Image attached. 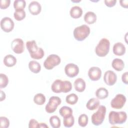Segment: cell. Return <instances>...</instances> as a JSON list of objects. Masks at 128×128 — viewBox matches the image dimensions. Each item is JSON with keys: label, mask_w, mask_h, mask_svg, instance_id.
I'll list each match as a JSON object with an SVG mask.
<instances>
[{"label": "cell", "mask_w": 128, "mask_h": 128, "mask_svg": "<svg viewBox=\"0 0 128 128\" xmlns=\"http://www.w3.org/2000/svg\"><path fill=\"white\" fill-rule=\"evenodd\" d=\"M26 47L32 58L35 60H40L44 57V50L38 46L35 40L26 42Z\"/></svg>", "instance_id": "cell-1"}, {"label": "cell", "mask_w": 128, "mask_h": 128, "mask_svg": "<svg viewBox=\"0 0 128 128\" xmlns=\"http://www.w3.org/2000/svg\"><path fill=\"white\" fill-rule=\"evenodd\" d=\"M127 119V114L126 112L110 111L108 114V121L112 125L122 124Z\"/></svg>", "instance_id": "cell-2"}, {"label": "cell", "mask_w": 128, "mask_h": 128, "mask_svg": "<svg viewBox=\"0 0 128 128\" xmlns=\"http://www.w3.org/2000/svg\"><path fill=\"white\" fill-rule=\"evenodd\" d=\"M110 42L106 38H102L95 48L96 54L100 57H104L106 56L110 50Z\"/></svg>", "instance_id": "cell-3"}, {"label": "cell", "mask_w": 128, "mask_h": 128, "mask_svg": "<svg viewBox=\"0 0 128 128\" xmlns=\"http://www.w3.org/2000/svg\"><path fill=\"white\" fill-rule=\"evenodd\" d=\"M90 32V27L86 24H82L77 26L74 29L73 34L76 40L78 41H82L88 36Z\"/></svg>", "instance_id": "cell-4"}, {"label": "cell", "mask_w": 128, "mask_h": 128, "mask_svg": "<svg viewBox=\"0 0 128 128\" xmlns=\"http://www.w3.org/2000/svg\"><path fill=\"white\" fill-rule=\"evenodd\" d=\"M106 110L104 106H98L97 111L94 113L91 117L92 122L94 125L98 126L103 122L106 114Z\"/></svg>", "instance_id": "cell-5"}, {"label": "cell", "mask_w": 128, "mask_h": 128, "mask_svg": "<svg viewBox=\"0 0 128 128\" xmlns=\"http://www.w3.org/2000/svg\"><path fill=\"white\" fill-rule=\"evenodd\" d=\"M61 62L60 57L56 54L49 55L44 62V68L48 70H52L54 66H58Z\"/></svg>", "instance_id": "cell-6"}, {"label": "cell", "mask_w": 128, "mask_h": 128, "mask_svg": "<svg viewBox=\"0 0 128 128\" xmlns=\"http://www.w3.org/2000/svg\"><path fill=\"white\" fill-rule=\"evenodd\" d=\"M61 99L59 97L56 96H51L49 99L48 103L46 106V111L49 114L54 112L58 106L61 104Z\"/></svg>", "instance_id": "cell-7"}, {"label": "cell", "mask_w": 128, "mask_h": 128, "mask_svg": "<svg viewBox=\"0 0 128 128\" xmlns=\"http://www.w3.org/2000/svg\"><path fill=\"white\" fill-rule=\"evenodd\" d=\"M126 100V96L121 94H118L111 100L110 106L115 109H121L124 105Z\"/></svg>", "instance_id": "cell-8"}, {"label": "cell", "mask_w": 128, "mask_h": 128, "mask_svg": "<svg viewBox=\"0 0 128 128\" xmlns=\"http://www.w3.org/2000/svg\"><path fill=\"white\" fill-rule=\"evenodd\" d=\"M14 21L8 17L3 18L0 20V28L6 32H10L14 28Z\"/></svg>", "instance_id": "cell-9"}, {"label": "cell", "mask_w": 128, "mask_h": 128, "mask_svg": "<svg viewBox=\"0 0 128 128\" xmlns=\"http://www.w3.org/2000/svg\"><path fill=\"white\" fill-rule=\"evenodd\" d=\"M11 48L14 52L17 54H20L24 50V43L22 39L16 38L14 39L11 43Z\"/></svg>", "instance_id": "cell-10"}, {"label": "cell", "mask_w": 128, "mask_h": 128, "mask_svg": "<svg viewBox=\"0 0 128 128\" xmlns=\"http://www.w3.org/2000/svg\"><path fill=\"white\" fill-rule=\"evenodd\" d=\"M64 72L68 76L74 78L78 74L79 68L77 65L73 63H70L65 66Z\"/></svg>", "instance_id": "cell-11"}, {"label": "cell", "mask_w": 128, "mask_h": 128, "mask_svg": "<svg viewBox=\"0 0 128 128\" xmlns=\"http://www.w3.org/2000/svg\"><path fill=\"white\" fill-rule=\"evenodd\" d=\"M117 76L114 72L108 70L105 72L104 76V80L106 84L111 86L115 84L116 82Z\"/></svg>", "instance_id": "cell-12"}, {"label": "cell", "mask_w": 128, "mask_h": 128, "mask_svg": "<svg viewBox=\"0 0 128 128\" xmlns=\"http://www.w3.org/2000/svg\"><path fill=\"white\" fill-rule=\"evenodd\" d=\"M102 70L98 67H91L88 71L89 78L92 81L98 80L101 77Z\"/></svg>", "instance_id": "cell-13"}, {"label": "cell", "mask_w": 128, "mask_h": 128, "mask_svg": "<svg viewBox=\"0 0 128 128\" xmlns=\"http://www.w3.org/2000/svg\"><path fill=\"white\" fill-rule=\"evenodd\" d=\"M28 10L32 14L38 15L41 12L42 6L38 2L32 1L28 5Z\"/></svg>", "instance_id": "cell-14"}, {"label": "cell", "mask_w": 128, "mask_h": 128, "mask_svg": "<svg viewBox=\"0 0 128 128\" xmlns=\"http://www.w3.org/2000/svg\"><path fill=\"white\" fill-rule=\"evenodd\" d=\"M113 53L118 56H121L124 55L126 51V48L124 44L120 42L114 44L113 46L112 49Z\"/></svg>", "instance_id": "cell-15"}, {"label": "cell", "mask_w": 128, "mask_h": 128, "mask_svg": "<svg viewBox=\"0 0 128 128\" xmlns=\"http://www.w3.org/2000/svg\"><path fill=\"white\" fill-rule=\"evenodd\" d=\"M74 87L76 90L78 92H82L86 88V82L82 78H78L74 82Z\"/></svg>", "instance_id": "cell-16"}, {"label": "cell", "mask_w": 128, "mask_h": 128, "mask_svg": "<svg viewBox=\"0 0 128 128\" xmlns=\"http://www.w3.org/2000/svg\"><path fill=\"white\" fill-rule=\"evenodd\" d=\"M63 87V81L58 79L55 80L51 86L52 91L55 93L62 92Z\"/></svg>", "instance_id": "cell-17"}, {"label": "cell", "mask_w": 128, "mask_h": 128, "mask_svg": "<svg viewBox=\"0 0 128 128\" xmlns=\"http://www.w3.org/2000/svg\"><path fill=\"white\" fill-rule=\"evenodd\" d=\"M3 62L6 66L12 67L16 64V59L13 55L8 54L4 57Z\"/></svg>", "instance_id": "cell-18"}, {"label": "cell", "mask_w": 128, "mask_h": 128, "mask_svg": "<svg viewBox=\"0 0 128 128\" xmlns=\"http://www.w3.org/2000/svg\"><path fill=\"white\" fill-rule=\"evenodd\" d=\"M70 14L72 18H78L82 16V8L78 6H74L70 8Z\"/></svg>", "instance_id": "cell-19"}, {"label": "cell", "mask_w": 128, "mask_h": 128, "mask_svg": "<svg viewBox=\"0 0 128 128\" xmlns=\"http://www.w3.org/2000/svg\"><path fill=\"white\" fill-rule=\"evenodd\" d=\"M112 66L116 70L122 71L124 67V63L122 59L116 58L113 60L112 63Z\"/></svg>", "instance_id": "cell-20"}, {"label": "cell", "mask_w": 128, "mask_h": 128, "mask_svg": "<svg viewBox=\"0 0 128 128\" xmlns=\"http://www.w3.org/2000/svg\"><path fill=\"white\" fill-rule=\"evenodd\" d=\"M100 100L95 98H91L88 100L86 104V108L90 110H93L97 108L100 106Z\"/></svg>", "instance_id": "cell-21"}, {"label": "cell", "mask_w": 128, "mask_h": 128, "mask_svg": "<svg viewBox=\"0 0 128 128\" xmlns=\"http://www.w3.org/2000/svg\"><path fill=\"white\" fill-rule=\"evenodd\" d=\"M84 20L88 24H93L96 20V16L92 12H88L84 16Z\"/></svg>", "instance_id": "cell-22"}, {"label": "cell", "mask_w": 128, "mask_h": 128, "mask_svg": "<svg viewBox=\"0 0 128 128\" xmlns=\"http://www.w3.org/2000/svg\"><path fill=\"white\" fill-rule=\"evenodd\" d=\"M28 68L33 73L38 74L41 70V66L38 62L36 60H31L28 63Z\"/></svg>", "instance_id": "cell-23"}, {"label": "cell", "mask_w": 128, "mask_h": 128, "mask_svg": "<svg viewBox=\"0 0 128 128\" xmlns=\"http://www.w3.org/2000/svg\"><path fill=\"white\" fill-rule=\"evenodd\" d=\"M96 97L100 100L106 98L108 96V90L104 88H100L96 92Z\"/></svg>", "instance_id": "cell-24"}, {"label": "cell", "mask_w": 128, "mask_h": 128, "mask_svg": "<svg viewBox=\"0 0 128 128\" xmlns=\"http://www.w3.org/2000/svg\"><path fill=\"white\" fill-rule=\"evenodd\" d=\"M59 113L62 117L65 118L72 115V110L69 106H64L60 109Z\"/></svg>", "instance_id": "cell-25"}, {"label": "cell", "mask_w": 128, "mask_h": 128, "mask_svg": "<svg viewBox=\"0 0 128 128\" xmlns=\"http://www.w3.org/2000/svg\"><path fill=\"white\" fill-rule=\"evenodd\" d=\"M46 97L42 94L38 93L36 94L34 97V102L38 105H42L46 102Z\"/></svg>", "instance_id": "cell-26"}, {"label": "cell", "mask_w": 128, "mask_h": 128, "mask_svg": "<svg viewBox=\"0 0 128 128\" xmlns=\"http://www.w3.org/2000/svg\"><path fill=\"white\" fill-rule=\"evenodd\" d=\"M50 123L53 128H58L60 126V120L57 116H52L50 118Z\"/></svg>", "instance_id": "cell-27"}, {"label": "cell", "mask_w": 128, "mask_h": 128, "mask_svg": "<svg viewBox=\"0 0 128 128\" xmlns=\"http://www.w3.org/2000/svg\"><path fill=\"white\" fill-rule=\"evenodd\" d=\"M78 96L76 94H70L66 96V101L68 104L74 105L78 102Z\"/></svg>", "instance_id": "cell-28"}, {"label": "cell", "mask_w": 128, "mask_h": 128, "mask_svg": "<svg viewBox=\"0 0 128 128\" xmlns=\"http://www.w3.org/2000/svg\"><path fill=\"white\" fill-rule=\"evenodd\" d=\"M26 6V2L24 0H16L14 2V7L15 10H24Z\"/></svg>", "instance_id": "cell-29"}, {"label": "cell", "mask_w": 128, "mask_h": 128, "mask_svg": "<svg viewBox=\"0 0 128 128\" xmlns=\"http://www.w3.org/2000/svg\"><path fill=\"white\" fill-rule=\"evenodd\" d=\"M88 116L86 114H80L78 118V123L79 126L82 127L86 126L88 123Z\"/></svg>", "instance_id": "cell-30"}, {"label": "cell", "mask_w": 128, "mask_h": 128, "mask_svg": "<svg viewBox=\"0 0 128 128\" xmlns=\"http://www.w3.org/2000/svg\"><path fill=\"white\" fill-rule=\"evenodd\" d=\"M26 14L24 10H15L14 16V18L17 21H21L26 17Z\"/></svg>", "instance_id": "cell-31"}, {"label": "cell", "mask_w": 128, "mask_h": 128, "mask_svg": "<svg viewBox=\"0 0 128 128\" xmlns=\"http://www.w3.org/2000/svg\"><path fill=\"white\" fill-rule=\"evenodd\" d=\"M64 125L65 127L66 128H70L74 126V118L72 115L67 117L64 118L63 120Z\"/></svg>", "instance_id": "cell-32"}, {"label": "cell", "mask_w": 128, "mask_h": 128, "mask_svg": "<svg viewBox=\"0 0 128 128\" xmlns=\"http://www.w3.org/2000/svg\"><path fill=\"white\" fill-rule=\"evenodd\" d=\"M8 83V77L4 74H0V88H6Z\"/></svg>", "instance_id": "cell-33"}, {"label": "cell", "mask_w": 128, "mask_h": 128, "mask_svg": "<svg viewBox=\"0 0 128 128\" xmlns=\"http://www.w3.org/2000/svg\"><path fill=\"white\" fill-rule=\"evenodd\" d=\"M72 89V83L68 80L63 81V87L62 92L67 93L70 92Z\"/></svg>", "instance_id": "cell-34"}, {"label": "cell", "mask_w": 128, "mask_h": 128, "mask_svg": "<svg viewBox=\"0 0 128 128\" xmlns=\"http://www.w3.org/2000/svg\"><path fill=\"white\" fill-rule=\"evenodd\" d=\"M0 128H7L10 126L9 120L4 116H0Z\"/></svg>", "instance_id": "cell-35"}, {"label": "cell", "mask_w": 128, "mask_h": 128, "mask_svg": "<svg viewBox=\"0 0 128 128\" xmlns=\"http://www.w3.org/2000/svg\"><path fill=\"white\" fill-rule=\"evenodd\" d=\"M10 0H1L0 2V7L1 9H6L10 5Z\"/></svg>", "instance_id": "cell-36"}, {"label": "cell", "mask_w": 128, "mask_h": 128, "mask_svg": "<svg viewBox=\"0 0 128 128\" xmlns=\"http://www.w3.org/2000/svg\"><path fill=\"white\" fill-rule=\"evenodd\" d=\"M39 126V123L34 119H31L28 124V128H38Z\"/></svg>", "instance_id": "cell-37"}, {"label": "cell", "mask_w": 128, "mask_h": 128, "mask_svg": "<svg viewBox=\"0 0 128 128\" xmlns=\"http://www.w3.org/2000/svg\"><path fill=\"white\" fill-rule=\"evenodd\" d=\"M104 2L105 4L109 8H111L115 6L116 2V0H105Z\"/></svg>", "instance_id": "cell-38"}, {"label": "cell", "mask_w": 128, "mask_h": 128, "mask_svg": "<svg viewBox=\"0 0 128 128\" xmlns=\"http://www.w3.org/2000/svg\"><path fill=\"white\" fill-rule=\"evenodd\" d=\"M128 73L127 72L124 73L122 75V81L126 84H128Z\"/></svg>", "instance_id": "cell-39"}, {"label": "cell", "mask_w": 128, "mask_h": 128, "mask_svg": "<svg viewBox=\"0 0 128 128\" xmlns=\"http://www.w3.org/2000/svg\"><path fill=\"white\" fill-rule=\"evenodd\" d=\"M120 6L126 8H127L128 7V0H122L120 1Z\"/></svg>", "instance_id": "cell-40"}, {"label": "cell", "mask_w": 128, "mask_h": 128, "mask_svg": "<svg viewBox=\"0 0 128 128\" xmlns=\"http://www.w3.org/2000/svg\"><path fill=\"white\" fill-rule=\"evenodd\" d=\"M0 102H2L6 98V94L2 90H0Z\"/></svg>", "instance_id": "cell-41"}, {"label": "cell", "mask_w": 128, "mask_h": 128, "mask_svg": "<svg viewBox=\"0 0 128 128\" xmlns=\"http://www.w3.org/2000/svg\"><path fill=\"white\" fill-rule=\"evenodd\" d=\"M38 128H48V126L45 123H39Z\"/></svg>", "instance_id": "cell-42"}, {"label": "cell", "mask_w": 128, "mask_h": 128, "mask_svg": "<svg viewBox=\"0 0 128 128\" xmlns=\"http://www.w3.org/2000/svg\"><path fill=\"white\" fill-rule=\"evenodd\" d=\"M81 0H78V1H76V0H72V2H80Z\"/></svg>", "instance_id": "cell-43"}]
</instances>
